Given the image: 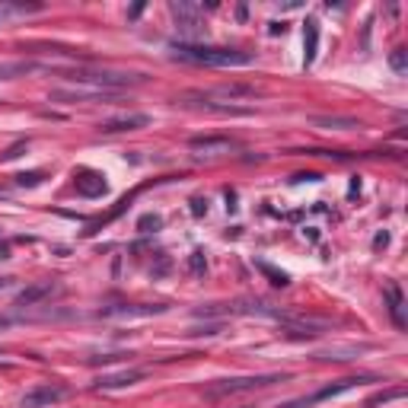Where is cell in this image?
Returning <instances> with one entry per match:
<instances>
[{"instance_id": "1", "label": "cell", "mask_w": 408, "mask_h": 408, "mask_svg": "<svg viewBox=\"0 0 408 408\" xmlns=\"http://www.w3.org/2000/svg\"><path fill=\"white\" fill-rule=\"evenodd\" d=\"M176 61L201 64V68H246L252 64V55L240 48H223V45H195V42H173L169 45Z\"/></svg>"}, {"instance_id": "2", "label": "cell", "mask_w": 408, "mask_h": 408, "mask_svg": "<svg viewBox=\"0 0 408 408\" xmlns=\"http://www.w3.org/2000/svg\"><path fill=\"white\" fill-rule=\"evenodd\" d=\"M70 80H80L93 90H105V93H118L128 87H141L147 77L144 74H131V70H105V68H77L70 74Z\"/></svg>"}, {"instance_id": "3", "label": "cell", "mask_w": 408, "mask_h": 408, "mask_svg": "<svg viewBox=\"0 0 408 408\" xmlns=\"http://www.w3.org/2000/svg\"><path fill=\"white\" fill-rule=\"evenodd\" d=\"M291 380L287 373H259V377H230V380H217L204 390L208 399H223V396H236V392H252V390H265V386L284 383Z\"/></svg>"}, {"instance_id": "4", "label": "cell", "mask_w": 408, "mask_h": 408, "mask_svg": "<svg viewBox=\"0 0 408 408\" xmlns=\"http://www.w3.org/2000/svg\"><path fill=\"white\" fill-rule=\"evenodd\" d=\"M367 380H370V377H345V380H335V383H328V386H322V390H316L313 396L294 399V402H284V405H281V408H313V405H319V402H328V399L341 396V392L354 390V386L367 383Z\"/></svg>"}, {"instance_id": "5", "label": "cell", "mask_w": 408, "mask_h": 408, "mask_svg": "<svg viewBox=\"0 0 408 408\" xmlns=\"http://www.w3.org/2000/svg\"><path fill=\"white\" fill-rule=\"evenodd\" d=\"M68 399V386L61 383H38L19 399V408H51L55 402Z\"/></svg>"}, {"instance_id": "6", "label": "cell", "mask_w": 408, "mask_h": 408, "mask_svg": "<svg viewBox=\"0 0 408 408\" xmlns=\"http://www.w3.org/2000/svg\"><path fill=\"white\" fill-rule=\"evenodd\" d=\"M58 294H61V284H58V281H36V284L23 287V291L16 294V300H13V306H16V309L42 306V304H48L51 297H58Z\"/></svg>"}, {"instance_id": "7", "label": "cell", "mask_w": 408, "mask_h": 408, "mask_svg": "<svg viewBox=\"0 0 408 408\" xmlns=\"http://www.w3.org/2000/svg\"><path fill=\"white\" fill-rule=\"evenodd\" d=\"M169 13H173L176 26H179L186 36H201L204 19H201V6L198 4H188V0H173V4H169Z\"/></svg>"}, {"instance_id": "8", "label": "cell", "mask_w": 408, "mask_h": 408, "mask_svg": "<svg viewBox=\"0 0 408 408\" xmlns=\"http://www.w3.org/2000/svg\"><path fill=\"white\" fill-rule=\"evenodd\" d=\"M156 313H166V306L163 304H112L100 309V316H105V319H144V316H156Z\"/></svg>"}, {"instance_id": "9", "label": "cell", "mask_w": 408, "mask_h": 408, "mask_svg": "<svg viewBox=\"0 0 408 408\" xmlns=\"http://www.w3.org/2000/svg\"><path fill=\"white\" fill-rule=\"evenodd\" d=\"M188 147H192L198 156H223V154L240 150V144H236L233 137H192Z\"/></svg>"}, {"instance_id": "10", "label": "cell", "mask_w": 408, "mask_h": 408, "mask_svg": "<svg viewBox=\"0 0 408 408\" xmlns=\"http://www.w3.org/2000/svg\"><path fill=\"white\" fill-rule=\"evenodd\" d=\"M118 93H105V90H51V102H109Z\"/></svg>"}, {"instance_id": "11", "label": "cell", "mask_w": 408, "mask_h": 408, "mask_svg": "<svg viewBox=\"0 0 408 408\" xmlns=\"http://www.w3.org/2000/svg\"><path fill=\"white\" fill-rule=\"evenodd\" d=\"M147 377V370L134 367V370H122V373H112V377H100L96 380V390H124V386H134Z\"/></svg>"}, {"instance_id": "12", "label": "cell", "mask_w": 408, "mask_h": 408, "mask_svg": "<svg viewBox=\"0 0 408 408\" xmlns=\"http://www.w3.org/2000/svg\"><path fill=\"white\" fill-rule=\"evenodd\" d=\"M147 124H150V115H118L100 124V131L102 134H118V131H137V128H147Z\"/></svg>"}, {"instance_id": "13", "label": "cell", "mask_w": 408, "mask_h": 408, "mask_svg": "<svg viewBox=\"0 0 408 408\" xmlns=\"http://www.w3.org/2000/svg\"><path fill=\"white\" fill-rule=\"evenodd\" d=\"M77 192H80L83 198H102V195L109 192V186L102 182V176H96V173H80V176H77Z\"/></svg>"}, {"instance_id": "14", "label": "cell", "mask_w": 408, "mask_h": 408, "mask_svg": "<svg viewBox=\"0 0 408 408\" xmlns=\"http://www.w3.org/2000/svg\"><path fill=\"white\" fill-rule=\"evenodd\" d=\"M386 304H390V316L392 322H396V328H405V300H402V291H399V284H390L386 287Z\"/></svg>"}, {"instance_id": "15", "label": "cell", "mask_w": 408, "mask_h": 408, "mask_svg": "<svg viewBox=\"0 0 408 408\" xmlns=\"http://www.w3.org/2000/svg\"><path fill=\"white\" fill-rule=\"evenodd\" d=\"M316 51H319V23L309 16L306 29H304V64H306V68L316 61Z\"/></svg>"}, {"instance_id": "16", "label": "cell", "mask_w": 408, "mask_h": 408, "mask_svg": "<svg viewBox=\"0 0 408 408\" xmlns=\"http://www.w3.org/2000/svg\"><path fill=\"white\" fill-rule=\"evenodd\" d=\"M313 124H316V128H322V131H351V128H360L358 118H345V115H316Z\"/></svg>"}, {"instance_id": "17", "label": "cell", "mask_w": 408, "mask_h": 408, "mask_svg": "<svg viewBox=\"0 0 408 408\" xmlns=\"http://www.w3.org/2000/svg\"><path fill=\"white\" fill-rule=\"evenodd\" d=\"M36 70H42L36 61H10V64H0V80H16V77L36 74Z\"/></svg>"}, {"instance_id": "18", "label": "cell", "mask_w": 408, "mask_h": 408, "mask_svg": "<svg viewBox=\"0 0 408 408\" xmlns=\"http://www.w3.org/2000/svg\"><path fill=\"white\" fill-rule=\"evenodd\" d=\"M42 4H0V23L10 16H29V13H42Z\"/></svg>"}, {"instance_id": "19", "label": "cell", "mask_w": 408, "mask_h": 408, "mask_svg": "<svg viewBox=\"0 0 408 408\" xmlns=\"http://www.w3.org/2000/svg\"><path fill=\"white\" fill-rule=\"evenodd\" d=\"M204 96H223V100H249V96H255L252 87H217L214 93H204Z\"/></svg>"}, {"instance_id": "20", "label": "cell", "mask_w": 408, "mask_h": 408, "mask_svg": "<svg viewBox=\"0 0 408 408\" xmlns=\"http://www.w3.org/2000/svg\"><path fill=\"white\" fill-rule=\"evenodd\" d=\"M402 396H405V386H396V390H390V392H377V396L367 399V408L386 405V402H392V399H402Z\"/></svg>"}, {"instance_id": "21", "label": "cell", "mask_w": 408, "mask_h": 408, "mask_svg": "<svg viewBox=\"0 0 408 408\" xmlns=\"http://www.w3.org/2000/svg\"><path fill=\"white\" fill-rule=\"evenodd\" d=\"M160 227H163V217L160 214H144L141 220H137V230H141V233H156Z\"/></svg>"}, {"instance_id": "22", "label": "cell", "mask_w": 408, "mask_h": 408, "mask_svg": "<svg viewBox=\"0 0 408 408\" xmlns=\"http://www.w3.org/2000/svg\"><path fill=\"white\" fill-rule=\"evenodd\" d=\"M390 68L396 70V74H405V70H408V51L405 48L392 51V55H390Z\"/></svg>"}, {"instance_id": "23", "label": "cell", "mask_w": 408, "mask_h": 408, "mask_svg": "<svg viewBox=\"0 0 408 408\" xmlns=\"http://www.w3.org/2000/svg\"><path fill=\"white\" fill-rule=\"evenodd\" d=\"M42 179H45L42 169H36V173H19V176H16V186H19V188H36Z\"/></svg>"}, {"instance_id": "24", "label": "cell", "mask_w": 408, "mask_h": 408, "mask_svg": "<svg viewBox=\"0 0 408 408\" xmlns=\"http://www.w3.org/2000/svg\"><path fill=\"white\" fill-rule=\"evenodd\" d=\"M262 272H265L268 274V278H272V284H278V287H287V284H291V278H287V274L284 272H278V268H272V265H265V262H262Z\"/></svg>"}, {"instance_id": "25", "label": "cell", "mask_w": 408, "mask_h": 408, "mask_svg": "<svg viewBox=\"0 0 408 408\" xmlns=\"http://www.w3.org/2000/svg\"><path fill=\"white\" fill-rule=\"evenodd\" d=\"M188 268H192V274H204V272H208L204 252H192V259H188Z\"/></svg>"}, {"instance_id": "26", "label": "cell", "mask_w": 408, "mask_h": 408, "mask_svg": "<svg viewBox=\"0 0 408 408\" xmlns=\"http://www.w3.org/2000/svg\"><path fill=\"white\" fill-rule=\"evenodd\" d=\"M23 150H26V141L13 144V147H10V150H6V154H4V160H16V156H19V154H23Z\"/></svg>"}, {"instance_id": "27", "label": "cell", "mask_w": 408, "mask_h": 408, "mask_svg": "<svg viewBox=\"0 0 408 408\" xmlns=\"http://www.w3.org/2000/svg\"><path fill=\"white\" fill-rule=\"evenodd\" d=\"M192 214H208V198H192Z\"/></svg>"}, {"instance_id": "28", "label": "cell", "mask_w": 408, "mask_h": 408, "mask_svg": "<svg viewBox=\"0 0 408 408\" xmlns=\"http://www.w3.org/2000/svg\"><path fill=\"white\" fill-rule=\"evenodd\" d=\"M6 259H10V242L0 240V262H6Z\"/></svg>"}, {"instance_id": "29", "label": "cell", "mask_w": 408, "mask_h": 408, "mask_svg": "<svg viewBox=\"0 0 408 408\" xmlns=\"http://www.w3.org/2000/svg\"><path fill=\"white\" fill-rule=\"evenodd\" d=\"M386 242H390V236H386V233H380V236H377V240H373V246H377V249H383V246H386Z\"/></svg>"}, {"instance_id": "30", "label": "cell", "mask_w": 408, "mask_h": 408, "mask_svg": "<svg viewBox=\"0 0 408 408\" xmlns=\"http://www.w3.org/2000/svg\"><path fill=\"white\" fill-rule=\"evenodd\" d=\"M141 13H144V4H137V6H131V10H128V16H131V19H137Z\"/></svg>"}, {"instance_id": "31", "label": "cell", "mask_w": 408, "mask_h": 408, "mask_svg": "<svg viewBox=\"0 0 408 408\" xmlns=\"http://www.w3.org/2000/svg\"><path fill=\"white\" fill-rule=\"evenodd\" d=\"M6 287H13V278H0V291H6Z\"/></svg>"}, {"instance_id": "32", "label": "cell", "mask_w": 408, "mask_h": 408, "mask_svg": "<svg viewBox=\"0 0 408 408\" xmlns=\"http://www.w3.org/2000/svg\"><path fill=\"white\" fill-rule=\"evenodd\" d=\"M242 408H249V405H242Z\"/></svg>"}]
</instances>
